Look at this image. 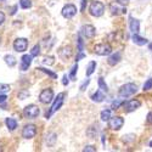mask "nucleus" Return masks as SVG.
I'll return each mask as SVG.
<instances>
[{
	"mask_svg": "<svg viewBox=\"0 0 152 152\" xmlns=\"http://www.w3.org/2000/svg\"><path fill=\"white\" fill-rule=\"evenodd\" d=\"M136 91H137L136 84H134V83H126V84L121 86L118 94H119L121 97H129V96L134 95Z\"/></svg>",
	"mask_w": 152,
	"mask_h": 152,
	"instance_id": "1",
	"label": "nucleus"
},
{
	"mask_svg": "<svg viewBox=\"0 0 152 152\" xmlns=\"http://www.w3.org/2000/svg\"><path fill=\"white\" fill-rule=\"evenodd\" d=\"M104 11H105V5L101 3V1L94 0V1L90 3L89 12H90L91 16H94V17H100V16L104 15Z\"/></svg>",
	"mask_w": 152,
	"mask_h": 152,
	"instance_id": "2",
	"label": "nucleus"
},
{
	"mask_svg": "<svg viewBox=\"0 0 152 152\" xmlns=\"http://www.w3.org/2000/svg\"><path fill=\"white\" fill-rule=\"evenodd\" d=\"M63 97H65V93H60V94L57 95V97L55 99V101H54V104H53L51 108H50V110L46 112V115H45L46 118H50L53 113H55L57 110H60V107H61L62 104H63Z\"/></svg>",
	"mask_w": 152,
	"mask_h": 152,
	"instance_id": "3",
	"label": "nucleus"
},
{
	"mask_svg": "<svg viewBox=\"0 0 152 152\" xmlns=\"http://www.w3.org/2000/svg\"><path fill=\"white\" fill-rule=\"evenodd\" d=\"M39 113H40V111H39V108H38V106H35V105H28V106L24 107V110H23L24 117L29 118V119L37 118L38 116H39Z\"/></svg>",
	"mask_w": 152,
	"mask_h": 152,
	"instance_id": "4",
	"label": "nucleus"
},
{
	"mask_svg": "<svg viewBox=\"0 0 152 152\" xmlns=\"http://www.w3.org/2000/svg\"><path fill=\"white\" fill-rule=\"evenodd\" d=\"M94 53H95L96 55H100V56H106V55H110V54L112 53V48H111L110 44L101 43V44L95 45Z\"/></svg>",
	"mask_w": 152,
	"mask_h": 152,
	"instance_id": "5",
	"label": "nucleus"
},
{
	"mask_svg": "<svg viewBox=\"0 0 152 152\" xmlns=\"http://www.w3.org/2000/svg\"><path fill=\"white\" fill-rule=\"evenodd\" d=\"M61 14L65 18L69 20L77 14V7H75V5H73V4H67V5H65L62 7Z\"/></svg>",
	"mask_w": 152,
	"mask_h": 152,
	"instance_id": "6",
	"label": "nucleus"
},
{
	"mask_svg": "<svg viewBox=\"0 0 152 152\" xmlns=\"http://www.w3.org/2000/svg\"><path fill=\"white\" fill-rule=\"evenodd\" d=\"M28 48V40L26 38H17L14 42V49L17 53H24Z\"/></svg>",
	"mask_w": 152,
	"mask_h": 152,
	"instance_id": "7",
	"label": "nucleus"
},
{
	"mask_svg": "<svg viewBox=\"0 0 152 152\" xmlns=\"http://www.w3.org/2000/svg\"><path fill=\"white\" fill-rule=\"evenodd\" d=\"M124 124V119L119 116H115V117H111L108 119V126L112 130H119Z\"/></svg>",
	"mask_w": 152,
	"mask_h": 152,
	"instance_id": "8",
	"label": "nucleus"
},
{
	"mask_svg": "<svg viewBox=\"0 0 152 152\" xmlns=\"http://www.w3.org/2000/svg\"><path fill=\"white\" fill-rule=\"evenodd\" d=\"M80 34L84 38H86V39H91V38H94L96 34V29L94 26H91V24H84V26L80 28Z\"/></svg>",
	"mask_w": 152,
	"mask_h": 152,
	"instance_id": "9",
	"label": "nucleus"
},
{
	"mask_svg": "<svg viewBox=\"0 0 152 152\" xmlns=\"http://www.w3.org/2000/svg\"><path fill=\"white\" fill-rule=\"evenodd\" d=\"M54 99V91L53 89H50V88H48V89H44L40 95H39V100L42 104H50Z\"/></svg>",
	"mask_w": 152,
	"mask_h": 152,
	"instance_id": "10",
	"label": "nucleus"
},
{
	"mask_svg": "<svg viewBox=\"0 0 152 152\" xmlns=\"http://www.w3.org/2000/svg\"><path fill=\"white\" fill-rule=\"evenodd\" d=\"M110 10L112 12V15H122L126 12V7L124 6V4L116 1V3H112L110 5Z\"/></svg>",
	"mask_w": 152,
	"mask_h": 152,
	"instance_id": "11",
	"label": "nucleus"
},
{
	"mask_svg": "<svg viewBox=\"0 0 152 152\" xmlns=\"http://www.w3.org/2000/svg\"><path fill=\"white\" fill-rule=\"evenodd\" d=\"M37 134V126L34 124H27L24 125V128L22 130V136L24 139H32Z\"/></svg>",
	"mask_w": 152,
	"mask_h": 152,
	"instance_id": "12",
	"label": "nucleus"
},
{
	"mask_svg": "<svg viewBox=\"0 0 152 152\" xmlns=\"http://www.w3.org/2000/svg\"><path fill=\"white\" fill-rule=\"evenodd\" d=\"M140 106H141V102L139 100H130V101H126V102H123V108L126 112H133Z\"/></svg>",
	"mask_w": 152,
	"mask_h": 152,
	"instance_id": "13",
	"label": "nucleus"
},
{
	"mask_svg": "<svg viewBox=\"0 0 152 152\" xmlns=\"http://www.w3.org/2000/svg\"><path fill=\"white\" fill-rule=\"evenodd\" d=\"M32 58L33 56L32 55H23L21 57V71H27L31 66V63H32Z\"/></svg>",
	"mask_w": 152,
	"mask_h": 152,
	"instance_id": "14",
	"label": "nucleus"
},
{
	"mask_svg": "<svg viewBox=\"0 0 152 152\" xmlns=\"http://www.w3.org/2000/svg\"><path fill=\"white\" fill-rule=\"evenodd\" d=\"M58 56H60L61 60H63V61L68 60V58L72 56V48H71L69 45H68V46H63L62 49H60Z\"/></svg>",
	"mask_w": 152,
	"mask_h": 152,
	"instance_id": "15",
	"label": "nucleus"
},
{
	"mask_svg": "<svg viewBox=\"0 0 152 152\" xmlns=\"http://www.w3.org/2000/svg\"><path fill=\"white\" fill-rule=\"evenodd\" d=\"M121 61V53H116V54H113L108 57L107 62H108V65L110 66H116L117 63Z\"/></svg>",
	"mask_w": 152,
	"mask_h": 152,
	"instance_id": "16",
	"label": "nucleus"
},
{
	"mask_svg": "<svg viewBox=\"0 0 152 152\" xmlns=\"http://www.w3.org/2000/svg\"><path fill=\"white\" fill-rule=\"evenodd\" d=\"M133 42H134L136 45H140V46L147 44V39H146V38L140 37L137 33H134V35H133Z\"/></svg>",
	"mask_w": 152,
	"mask_h": 152,
	"instance_id": "17",
	"label": "nucleus"
},
{
	"mask_svg": "<svg viewBox=\"0 0 152 152\" xmlns=\"http://www.w3.org/2000/svg\"><path fill=\"white\" fill-rule=\"evenodd\" d=\"M5 124L7 126V129L10 132H14L16 128H17V121L14 119V118H6L5 119Z\"/></svg>",
	"mask_w": 152,
	"mask_h": 152,
	"instance_id": "18",
	"label": "nucleus"
},
{
	"mask_svg": "<svg viewBox=\"0 0 152 152\" xmlns=\"http://www.w3.org/2000/svg\"><path fill=\"white\" fill-rule=\"evenodd\" d=\"M104 99H105V94H104V91L102 90H96V93L91 96V100L94 101V102H102L104 101Z\"/></svg>",
	"mask_w": 152,
	"mask_h": 152,
	"instance_id": "19",
	"label": "nucleus"
},
{
	"mask_svg": "<svg viewBox=\"0 0 152 152\" xmlns=\"http://www.w3.org/2000/svg\"><path fill=\"white\" fill-rule=\"evenodd\" d=\"M140 29V21L134 20L133 17H130V31L133 33H137Z\"/></svg>",
	"mask_w": 152,
	"mask_h": 152,
	"instance_id": "20",
	"label": "nucleus"
},
{
	"mask_svg": "<svg viewBox=\"0 0 152 152\" xmlns=\"http://www.w3.org/2000/svg\"><path fill=\"white\" fill-rule=\"evenodd\" d=\"M4 60H5V63L9 66V67H14L15 65H16V58L12 56V55H6L5 57H4Z\"/></svg>",
	"mask_w": 152,
	"mask_h": 152,
	"instance_id": "21",
	"label": "nucleus"
},
{
	"mask_svg": "<svg viewBox=\"0 0 152 152\" xmlns=\"http://www.w3.org/2000/svg\"><path fill=\"white\" fill-rule=\"evenodd\" d=\"M95 69H96V62L91 61L89 65H88V67H86V75H88V77H90V75L95 72Z\"/></svg>",
	"mask_w": 152,
	"mask_h": 152,
	"instance_id": "22",
	"label": "nucleus"
},
{
	"mask_svg": "<svg viewBox=\"0 0 152 152\" xmlns=\"http://www.w3.org/2000/svg\"><path fill=\"white\" fill-rule=\"evenodd\" d=\"M111 110H108V108H106V110H104L102 112H101V115H100V117H101V119H102L104 122H106V121H108L110 118H111Z\"/></svg>",
	"mask_w": 152,
	"mask_h": 152,
	"instance_id": "23",
	"label": "nucleus"
},
{
	"mask_svg": "<svg viewBox=\"0 0 152 152\" xmlns=\"http://www.w3.org/2000/svg\"><path fill=\"white\" fill-rule=\"evenodd\" d=\"M99 88H100V89L102 90L104 93H107V91H108V86H107V84L105 83V80H104L102 77L99 78Z\"/></svg>",
	"mask_w": 152,
	"mask_h": 152,
	"instance_id": "24",
	"label": "nucleus"
},
{
	"mask_svg": "<svg viewBox=\"0 0 152 152\" xmlns=\"http://www.w3.org/2000/svg\"><path fill=\"white\" fill-rule=\"evenodd\" d=\"M54 63H55L54 56H48V57H44V60H43V65H45V66H53Z\"/></svg>",
	"mask_w": 152,
	"mask_h": 152,
	"instance_id": "25",
	"label": "nucleus"
},
{
	"mask_svg": "<svg viewBox=\"0 0 152 152\" xmlns=\"http://www.w3.org/2000/svg\"><path fill=\"white\" fill-rule=\"evenodd\" d=\"M37 69H39V71H42V72H44V73H46L48 75H50L53 79H57V74L56 73H54V72H51V71H49V69H46V68H43V67H38Z\"/></svg>",
	"mask_w": 152,
	"mask_h": 152,
	"instance_id": "26",
	"label": "nucleus"
},
{
	"mask_svg": "<svg viewBox=\"0 0 152 152\" xmlns=\"http://www.w3.org/2000/svg\"><path fill=\"white\" fill-rule=\"evenodd\" d=\"M11 90V86L9 84H4V83H0V94H6Z\"/></svg>",
	"mask_w": 152,
	"mask_h": 152,
	"instance_id": "27",
	"label": "nucleus"
},
{
	"mask_svg": "<svg viewBox=\"0 0 152 152\" xmlns=\"http://www.w3.org/2000/svg\"><path fill=\"white\" fill-rule=\"evenodd\" d=\"M20 5L22 9H31L32 7V1L31 0H20Z\"/></svg>",
	"mask_w": 152,
	"mask_h": 152,
	"instance_id": "28",
	"label": "nucleus"
},
{
	"mask_svg": "<svg viewBox=\"0 0 152 152\" xmlns=\"http://www.w3.org/2000/svg\"><path fill=\"white\" fill-rule=\"evenodd\" d=\"M39 54H40V46L37 44V45H34V46H33L32 51H31V55H32L33 57H35V56H38Z\"/></svg>",
	"mask_w": 152,
	"mask_h": 152,
	"instance_id": "29",
	"label": "nucleus"
},
{
	"mask_svg": "<svg viewBox=\"0 0 152 152\" xmlns=\"http://www.w3.org/2000/svg\"><path fill=\"white\" fill-rule=\"evenodd\" d=\"M77 71H78V65L75 63V65L72 67V71H71V73H69V78H71L72 80H75V73H77Z\"/></svg>",
	"mask_w": 152,
	"mask_h": 152,
	"instance_id": "30",
	"label": "nucleus"
},
{
	"mask_svg": "<svg viewBox=\"0 0 152 152\" xmlns=\"http://www.w3.org/2000/svg\"><path fill=\"white\" fill-rule=\"evenodd\" d=\"M150 89H152V78L147 79V80L145 82V84H144V90H145V91H147V90H150Z\"/></svg>",
	"mask_w": 152,
	"mask_h": 152,
	"instance_id": "31",
	"label": "nucleus"
},
{
	"mask_svg": "<svg viewBox=\"0 0 152 152\" xmlns=\"http://www.w3.org/2000/svg\"><path fill=\"white\" fill-rule=\"evenodd\" d=\"M123 106V101L122 100H117V101H113V104H112V108L113 110H117V108H119V106Z\"/></svg>",
	"mask_w": 152,
	"mask_h": 152,
	"instance_id": "32",
	"label": "nucleus"
},
{
	"mask_svg": "<svg viewBox=\"0 0 152 152\" xmlns=\"http://www.w3.org/2000/svg\"><path fill=\"white\" fill-rule=\"evenodd\" d=\"M78 51H83V39H82V34L80 33L78 35Z\"/></svg>",
	"mask_w": 152,
	"mask_h": 152,
	"instance_id": "33",
	"label": "nucleus"
},
{
	"mask_svg": "<svg viewBox=\"0 0 152 152\" xmlns=\"http://www.w3.org/2000/svg\"><path fill=\"white\" fill-rule=\"evenodd\" d=\"M83 151H84V152H95V151H96V148H95L94 146L89 145V146H85Z\"/></svg>",
	"mask_w": 152,
	"mask_h": 152,
	"instance_id": "34",
	"label": "nucleus"
},
{
	"mask_svg": "<svg viewBox=\"0 0 152 152\" xmlns=\"http://www.w3.org/2000/svg\"><path fill=\"white\" fill-rule=\"evenodd\" d=\"M89 83H90V79H86V80L80 85V90H82V91H84V90H85V88H86L88 85H89Z\"/></svg>",
	"mask_w": 152,
	"mask_h": 152,
	"instance_id": "35",
	"label": "nucleus"
},
{
	"mask_svg": "<svg viewBox=\"0 0 152 152\" xmlns=\"http://www.w3.org/2000/svg\"><path fill=\"white\" fill-rule=\"evenodd\" d=\"M5 21V15H4V12L0 11V26L3 24V22Z\"/></svg>",
	"mask_w": 152,
	"mask_h": 152,
	"instance_id": "36",
	"label": "nucleus"
},
{
	"mask_svg": "<svg viewBox=\"0 0 152 152\" xmlns=\"http://www.w3.org/2000/svg\"><path fill=\"white\" fill-rule=\"evenodd\" d=\"M6 95L5 94H0V104H3V102H5L6 101Z\"/></svg>",
	"mask_w": 152,
	"mask_h": 152,
	"instance_id": "37",
	"label": "nucleus"
},
{
	"mask_svg": "<svg viewBox=\"0 0 152 152\" xmlns=\"http://www.w3.org/2000/svg\"><path fill=\"white\" fill-rule=\"evenodd\" d=\"M63 80H62V84L63 85H68V77H67V75L65 74V75H63V78H62Z\"/></svg>",
	"mask_w": 152,
	"mask_h": 152,
	"instance_id": "38",
	"label": "nucleus"
},
{
	"mask_svg": "<svg viewBox=\"0 0 152 152\" xmlns=\"http://www.w3.org/2000/svg\"><path fill=\"white\" fill-rule=\"evenodd\" d=\"M84 57H85V54H83L82 51H79V55H78L77 57H75V60L79 61V60H82V58H84Z\"/></svg>",
	"mask_w": 152,
	"mask_h": 152,
	"instance_id": "39",
	"label": "nucleus"
},
{
	"mask_svg": "<svg viewBox=\"0 0 152 152\" xmlns=\"http://www.w3.org/2000/svg\"><path fill=\"white\" fill-rule=\"evenodd\" d=\"M147 122H148L150 124H152V112H150L148 115H147Z\"/></svg>",
	"mask_w": 152,
	"mask_h": 152,
	"instance_id": "40",
	"label": "nucleus"
},
{
	"mask_svg": "<svg viewBox=\"0 0 152 152\" xmlns=\"http://www.w3.org/2000/svg\"><path fill=\"white\" fill-rule=\"evenodd\" d=\"M16 9H17V6H14V7H12V9H11V12H10V15H15Z\"/></svg>",
	"mask_w": 152,
	"mask_h": 152,
	"instance_id": "41",
	"label": "nucleus"
},
{
	"mask_svg": "<svg viewBox=\"0 0 152 152\" xmlns=\"http://www.w3.org/2000/svg\"><path fill=\"white\" fill-rule=\"evenodd\" d=\"M117 1H119V3H122V4H125L126 1H129V0H117Z\"/></svg>",
	"mask_w": 152,
	"mask_h": 152,
	"instance_id": "42",
	"label": "nucleus"
},
{
	"mask_svg": "<svg viewBox=\"0 0 152 152\" xmlns=\"http://www.w3.org/2000/svg\"><path fill=\"white\" fill-rule=\"evenodd\" d=\"M148 49H150L151 51H152V43H151V44H148Z\"/></svg>",
	"mask_w": 152,
	"mask_h": 152,
	"instance_id": "43",
	"label": "nucleus"
},
{
	"mask_svg": "<svg viewBox=\"0 0 152 152\" xmlns=\"http://www.w3.org/2000/svg\"><path fill=\"white\" fill-rule=\"evenodd\" d=\"M150 147H152V141H151V142H150Z\"/></svg>",
	"mask_w": 152,
	"mask_h": 152,
	"instance_id": "44",
	"label": "nucleus"
},
{
	"mask_svg": "<svg viewBox=\"0 0 152 152\" xmlns=\"http://www.w3.org/2000/svg\"><path fill=\"white\" fill-rule=\"evenodd\" d=\"M1 1H5V0H1Z\"/></svg>",
	"mask_w": 152,
	"mask_h": 152,
	"instance_id": "45",
	"label": "nucleus"
}]
</instances>
